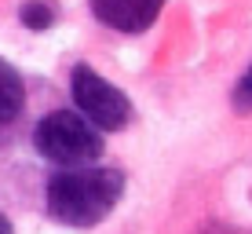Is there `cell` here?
<instances>
[{
  "label": "cell",
  "instance_id": "cell-1",
  "mask_svg": "<svg viewBox=\"0 0 252 234\" xmlns=\"http://www.w3.org/2000/svg\"><path fill=\"white\" fill-rule=\"evenodd\" d=\"M125 198V172L121 168H63L48 179L44 187V209L63 227L88 231L99 227L117 201Z\"/></svg>",
  "mask_w": 252,
  "mask_h": 234
},
{
  "label": "cell",
  "instance_id": "cell-2",
  "mask_svg": "<svg viewBox=\"0 0 252 234\" xmlns=\"http://www.w3.org/2000/svg\"><path fill=\"white\" fill-rule=\"evenodd\" d=\"M37 154L59 168H84L102 158V132L77 110H51L33 128Z\"/></svg>",
  "mask_w": 252,
  "mask_h": 234
},
{
  "label": "cell",
  "instance_id": "cell-3",
  "mask_svg": "<svg viewBox=\"0 0 252 234\" xmlns=\"http://www.w3.org/2000/svg\"><path fill=\"white\" fill-rule=\"evenodd\" d=\"M69 95H73L77 114H84L99 132H121V128H128V121H132V102H128V95L84 63L73 66V73H69Z\"/></svg>",
  "mask_w": 252,
  "mask_h": 234
},
{
  "label": "cell",
  "instance_id": "cell-4",
  "mask_svg": "<svg viewBox=\"0 0 252 234\" xmlns=\"http://www.w3.org/2000/svg\"><path fill=\"white\" fill-rule=\"evenodd\" d=\"M92 15L117 33H143L158 22L164 0H88Z\"/></svg>",
  "mask_w": 252,
  "mask_h": 234
},
{
  "label": "cell",
  "instance_id": "cell-5",
  "mask_svg": "<svg viewBox=\"0 0 252 234\" xmlns=\"http://www.w3.org/2000/svg\"><path fill=\"white\" fill-rule=\"evenodd\" d=\"M26 110V84L22 73L7 59H0V128H11Z\"/></svg>",
  "mask_w": 252,
  "mask_h": 234
},
{
  "label": "cell",
  "instance_id": "cell-6",
  "mask_svg": "<svg viewBox=\"0 0 252 234\" xmlns=\"http://www.w3.org/2000/svg\"><path fill=\"white\" fill-rule=\"evenodd\" d=\"M19 19L22 26H30V30L44 33L51 22H55V7L48 4V0H26V4L19 7Z\"/></svg>",
  "mask_w": 252,
  "mask_h": 234
},
{
  "label": "cell",
  "instance_id": "cell-7",
  "mask_svg": "<svg viewBox=\"0 0 252 234\" xmlns=\"http://www.w3.org/2000/svg\"><path fill=\"white\" fill-rule=\"evenodd\" d=\"M230 102H234V110H238V114H252V66L241 73V81L234 84Z\"/></svg>",
  "mask_w": 252,
  "mask_h": 234
},
{
  "label": "cell",
  "instance_id": "cell-8",
  "mask_svg": "<svg viewBox=\"0 0 252 234\" xmlns=\"http://www.w3.org/2000/svg\"><path fill=\"white\" fill-rule=\"evenodd\" d=\"M194 234H252V227H238V223H205Z\"/></svg>",
  "mask_w": 252,
  "mask_h": 234
},
{
  "label": "cell",
  "instance_id": "cell-9",
  "mask_svg": "<svg viewBox=\"0 0 252 234\" xmlns=\"http://www.w3.org/2000/svg\"><path fill=\"white\" fill-rule=\"evenodd\" d=\"M0 234H15V227H11V220H7L4 212H0Z\"/></svg>",
  "mask_w": 252,
  "mask_h": 234
}]
</instances>
